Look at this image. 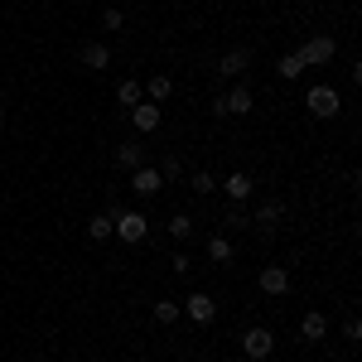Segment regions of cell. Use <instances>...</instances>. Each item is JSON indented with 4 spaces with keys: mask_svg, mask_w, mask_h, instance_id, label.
Instances as JSON below:
<instances>
[{
    "mask_svg": "<svg viewBox=\"0 0 362 362\" xmlns=\"http://www.w3.org/2000/svg\"><path fill=\"white\" fill-rule=\"evenodd\" d=\"M145 232H150V218H145L140 208H121V213H116L112 237H121L126 247H140V242H145Z\"/></svg>",
    "mask_w": 362,
    "mask_h": 362,
    "instance_id": "obj_1",
    "label": "cell"
},
{
    "mask_svg": "<svg viewBox=\"0 0 362 362\" xmlns=\"http://www.w3.org/2000/svg\"><path fill=\"white\" fill-rule=\"evenodd\" d=\"M305 107H309V116H319V121H334V116L343 112V97H338L329 83H319V87H309Z\"/></svg>",
    "mask_w": 362,
    "mask_h": 362,
    "instance_id": "obj_2",
    "label": "cell"
},
{
    "mask_svg": "<svg viewBox=\"0 0 362 362\" xmlns=\"http://www.w3.org/2000/svg\"><path fill=\"white\" fill-rule=\"evenodd\" d=\"M295 54L305 58V68H324V63H334L338 54V39H329V34H314V39H305Z\"/></svg>",
    "mask_w": 362,
    "mask_h": 362,
    "instance_id": "obj_3",
    "label": "cell"
},
{
    "mask_svg": "<svg viewBox=\"0 0 362 362\" xmlns=\"http://www.w3.org/2000/svg\"><path fill=\"white\" fill-rule=\"evenodd\" d=\"M251 107H256L251 87H247V83H237L232 92H227V97H218V102H213V116H218V121H223V116H247Z\"/></svg>",
    "mask_w": 362,
    "mask_h": 362,
    "instance_id": "obj_4",
    "label": "cell"
},
{
    "mask_svg": "<svg viewBox=\"0 0 362 362\" xmlns=\"http://www.w3.org/2000/svg\"><path fill=\"white\" fill-rule=\"evenodd\" d=\"M242 353H247L251 362L271 358V353H276V334H271V329H247V334H242Z\"/></svg>",
    "mask_w": 362,
    "mask_h": 362,
    "instance_id": "obj_5",
    "label": "cell"
},
{
    "mask_svg": "<svg viewBox=\"0 0 362 362\" xmlns=\"http://www.w3.org/2000/svg\"><path fill=\"white\" fill-rule=\"evenodd\" d=\"M160 121H165V112H160L155 102H136V107H131V126H136V136H155Z\"/></svg>",
    "mask_w": 362,
    "mask_h": 362,
    "instance_id": "obj_6",
    "label": "cell"
},
{
    "mask_svg": "<svg viewBox=\"0 0 362 362\" xmlns=\"http://www.w3.org/2000/svg\"><path fill=\"white\" fill-rule=\"evenodd\" d=\"M131 189H136L140 198H155L160 189H165V179H160V169L140 165V169H131Z\"/></svg>",
    "mask_w": 362,
    "mask_h": 362,
    "instance_id": "obj_7",
    "label": "cell"
},
{
    "mask_svg": "<svg viewBox=\"0 0 362 362\" xmlns=\"http://www.w3.org/2000/svg\"><path fill=\"white\" fill-rule=\"evenodd\" d=\"M280 223V198H266L256 213H251V232H261V237H271Z\"/></svg>",
    "mask_w": 362,
    "mask_h": 362,
    "instance_id": "obj_8",
    "label": "cell"
},
{
    "mask_svg": "<svg viewBox=\"0 0 362 362\" xmlns=\"http://www.w3.org/2000/svg\"><path fill=\"white\" fill-rule=\"evenodd\" d=\"M256 285H261V295H285V290H290V271H285V266H261Z\"/></svg>",
    "mask_w": 362,
    "mask_h": 362,
    "instance_id": "obj_9",
    "label": "cell"
},
{
    "mask_svg": "<svg viewBox=\"0 0 362 362\" xmlns=\"http://www.w3.org/2000/svg\"><path fill=\"white\" fill-rule=\"evenodd\" d=\"M247 68H251V49H227L218 58V78H242Z\"/></svg>",
    "mask_w": 362,
    "mask_h": 362,
    "instance_id": "obj_10",
    "label": "cell"
},
{
    "mask_svg": "<svg viewBox=\"0 0 362 362\" xmlns=\"http://www.w3.org/2000/svg\"><path fill=\"white\" fill-rule=\"evenodd\" d=\"M184 314H189L194 324H213L218 305H213V295H203V290H198V295H189V300H184Z\"/></svg>",
    "mask_w": 362,
    "mask_h": 362,
    "instance_id": "obj_11",
    "label": "cell"
},
{
    "mask_svg": "<svg viewBox=\"0 0 362 362\" xmlns=\"http://www.w3.org/2000/svg\"><path fill=\"white\" fill-rule=\"evenodd\" d=\"M218 232H251V213L242 203H227L223 218H218Z\"/></svg>",
    "mask_w": 362,
    "mask_h": 362,
    "instance_id": "obj_12",
    "label": "cell"
},
{
    "mask_svg": "<svg viewBox=\"0 0 362 362\" xmlns=\"http://www.w3.org/2000/svg\"><path fill=\"white\" fill-rule=\"evenodd\" d=\"M78 58H83V68H97V73H102V68H112V49H107L102 39L83 44V49H78Z\"/></svg>",
    "mask_w": 362,
    "mask_h": 362,
    "instance_id": "obj_13",
    "label": "cell"
},
{
    "mask_svg": "<svg viewBox=\"0 0 362 362\" xmlns=\"http://www.w3.org/2000/svg\"><path fill=\"white\" fill-rule=\"evenodd\" d=\"M223 189H227V198H232V203H247V198L256 194V179L237 169V174H227V179H223Z\"/></svg>",
    "mask_w": 362,
    "mask_h": 362,
    "instance_id": "obj_14",
    "label": "cell"
},
{
    "mask_svg": "<svg viewBox=\"0 0 362 362\" xmlns=\"http://www.w3.org/2000/svg\"><path fill=\"white\" fill-rule=\"evenodd\" d=\"M300 338H305V343H324V338H329V319H324L319 309H309L305 319H300Z\"/></svg>",
    "mask_w": 362,
    "mask_h": 362,
    "instance_id": "obj_15",
    "label": "cell"
},
{
    "mask_svg": "<svg viewBox=\"0 0 362 362\" xmlns=\"http://www.w3.org/2000/svg\"><path fill=\"white\" fill-rule=\"evenodd\" d=\"M116 213H121V208H102V213H97V218H92V223H87V237H92V242H107V237H112V223H116Z\"/></svg>",
    "mask_w": 362,
    "mask_h": 362,
    "instance_id": "obj_16",
    "label": "cell"
},
{
    "mask_svg": "<svg viewBox=\"0 0 362 362\" xmlns=\"http://www.w3.org/2000/svg\"><path fill=\"white\" fill-rule=\"evenodd\" d=\"M116 165L121 169H140L145 165V145H140V136L126 140V145H116Z\"/></svg>",
    "mask_w": 362,
    "mask_h": 362,
    "instance_id": "obj_17",
    "label": "cell"
},
{
    "mask_svg": "<svg viewBox=\"0 0 362 362\" xmlns=\"http://www.w3.org/2000/svg\"><path fill=\"white\" fill-rule=\"evenodd\" d=\"M208 256H213L218 266L232 261V242H227V232H213V237H208Z\"/></svg>",
    "mask_w": 362,
    "mask_h": 362,
    "instance_id": "obj_18",
    "label": "cell"
},
{
    "mask_svg": "<svg viewBox=\"0 0 362 362\" xmlns=\"http://www.w3.org/2000/svg\"><path fill=\"white\" fill-rule=\"evenodd\" d=\"M165 227H169V237H174V242H189V237H194V218H189V213H174Z\"/></svg>",
    "mask_w": 362,
    "mask_h": 362,
    "instance_id": "obj_19",
    "label": "cell"
},
{
    "mask_svg": "<svg viewBox=\"0 0 362 362\" xmlns=\"http://www.w3.org/2000/svg\"><path fill=\"white\" fill-rule=\"evenodd\" d=\"M145 92H150V102H165L169 92H174V83H169L165 73H155V78H150V83H145Z\"/></svg>",
    "mask_w": 362,
    "mask_h": 362,
    "instance_id": "obj_20",
    "label": "cell"
},
{
    "mask_svg": "<svg viewBox=\"0 0 362 362\" xmlns=\"http://www.w3.org/2000/svg\"><path fill=\"white\" fill-rule=\"evenodd\" d=\"M276 73H280V78H300V73H305V58H300V54H285L276 63Z\"/></svg>",
    "mask_w": 362,
    "mask_h": 362,
    "instance_id": "obj_21",
    "label": "cell"
},
{
    "mask_svg": "<svg viewBox=\"0 0 362 362\" xmlns=\"http://www.w3.org/2000/svg\"><path fill=\"white\" fill-rule=\"evenodd\" d=\"M189 189H194L198 198H208V194H213V189H218V179H213V174H208V169H198L194 179H189Z\"/></svg>",
    "mask_w": 362,
    "mask_h": 362,
    "instance_id": "obj_22",
    "label": "cell"
},
{
    "mask_svg": "<svg viewBox=\"0 0 362 362\" xmlns=\"http://www.w3.org/2000/svg\"><path fill=\"white\" fill-rule=\"evenodd\" d=\"M116 102H121V107H136V102H140V83H136V78H126V83L116 87Z\"/></svg>",
    "mask_w": 362,
    "mask_h": 362,
    "instance_id": "obj_23",
    "label": "cell"
},
{
    "mask_svg": "<svg viewBox=\"0 0 362 362\" xmlns=\"http://www.w3.org/2000/svg\"><path fill=\"white\" fill-rule=\"evenodd\" d=\"M155 324H179V305L174 300H155Z\"/></svg>",
    "mask_w": 362,
    "mask_h": 362,
    "instance_id": "obj_24",
    "label": "cell"
},
{
    "mask_svg": "<svg viewBox=\"0 0 362 362\" xmlns=\"http://www.w3.org/2000/svg\"><path fill=\"white\" fill-rule=\"evenodd\" d=\"M179 174H184V165H179V155H165V160H160V179H179Z\"/></svg>",
    "mask_w": 362,
    "mask_h": 362,
    "instance_id": "obj_25",
    "label": "cell"
},
{
    "mask_svg": "<svg viewBox=\"0 0 362 362\" xmlns=\"http://www.w3.org/2000/svg\"><path fill=\"white\" fill-rule=\"evenodd\" d=\"M169 266H174V276H189V271H194V261H189V256H184V251H179V256H174V261H169Z\"/></svg>",
    "mask_w": 362,
    "mask_h": 362,
    "instance_id": "obj_26",
    "label": "cell"
},
{
    "mask_svg": "<svg viewBox=\"0 0 362 362\" xmlns=\"http://www.w3.org/2000/svg\"><path fill=\"white\" fill-rule=\"evenodd\" d=\"M126 20H121V10H102V29H121Z\"/></svg>",
    "mask_w": 362,
    "mask_h": 362,
    "instance_id": "obj_27",
    "label": "cell"
},
{
    "mask_svg": "<svg viewBox=\"0 0 362 362\" xmlns=\"http://www.w3.org/2000/svg\"><path fill=\"white\" fill-rule=\"evenodd\" d=\"M343 338H348V343H358V338H362V324H358V319H348V324H343Z\"/></svg>",
    "mask_w": 362,
    "mask_h": 362,
    "instance_id": "obj_28",
    "label": "cell"
},
{
    "mask_svg": "<svg viewBox=\"0 0 362 362\" xmlns=\"http://www.w3.org/2000/svg\"><path fill=\"white\" fill-rule=\"evenodd\" d=\"M0 126H5V107H0Z\"/></svg>",
    "mask_w": 362,
    "mask_h": 362,
    "instance_id": "obj_29",
    "label": "cell"
},
{
    "mask_svg": "<svg viewBox=\"0 0 362 362\" xmlns=\"http://www.w3.org/2000/svg\"><path fill=\"white\" fill-rule=\"evenodd\" d=\"M0 102H5V92H0Z\"/></svg>",
    "mask_w": 362,
    "mask_h": 362,
    "instance_id": "obj_30",
    "label": "cell"
}]
</instances>
